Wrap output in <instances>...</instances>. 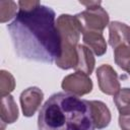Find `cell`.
I'll use <instances>...</instances> for the list:
<instances>
[{
	"label": "cell",
	"instance_id": "obj_1",
	"mask_svg": "<svg viewBox=\"0 0 130 130\" xmlns=\"http://www.w3.org/2000/svg\"><path fill=\"white\" fill-rule=\"evenodd\" d=\"M15 18L7 24L14 52L20 59L52 64L61 56L55 11L40 1H18Z\"/></svg>",
	"mask_w": 130,
	"mask_h": 130
},
{
	"label": "cell",
	"instance_id": "obj_2",
	"mask_svg": "<svg viewBox=\"0 0 130 130\" xmlns=\"http://www.w3.org/2000/svg\"><path fill=\"white\" fill-rule=\"evenodd\" d=\"M89 102L69 92H56L42 106L38 130H94Z\"/></svg>",
	"mask_w": 130,
	"mask_h": 130
},
{
	"label": "cell",
	"instance_id": "obj_3",
	"mask_svg": "<svg viewBox=\"0 0 130 130\" xmlns=\"http://www.w3.org/2000/svg\"><path fill=\"white\" fill-rule=\"evenodd\" d=\"M56 25L61 38V56L56 60V65L64 70L75 68L77 65V47L80 40V35L84 28L75 15L61 14L56 20Z\"/></svg>",
	"mask_w": 130,
	"mask_h": 130
},
{
	"label": "cell",
	"instance_id": "obj_4",
	"mask_svg": "<svg viewBox=\"0 0 130 130\" xmlns=\"http://www.w3.org/2000/svg\"><path fill=\"white\" fill-rule=\"evenodd\" d=\"M76 16L81 21L84 30L87 29L103 32L104 28L109 25V14L101 4L88 7L84 11L77 13Z\"/></svg>",
	"mask_w": 130,
	"mask_h": 130
},
{
	"label": "cell",
	"instance_id": "obj_5",
	"mask_svg": "<svg viewBox=\"0 0 130 130\" xmlns=\"http://www.w3.org/2000/svg\"><path fill=\"white\" fill-rule=\"evenodd\" d=\"M61 86L65 92L80 96L89 93L92 90L93 84L88 75L80 71H75L63 78Z\"/></svg>",
	"mask_w": 130,
	"mask_h": 130
},
{
	"label": "cell",
	"instance_id": "obj_6",
	"mask_svg": "<svg viewBox=\"0 0 130 130\" xmlns=\"http://www.w3.org/2000/svg\"><path fill=\"white\" fill-rule=\"evenodd\" d=\"M96 78L100 89L108 95H115L121 89L118 74L109 64H103L98 67Z\"/></svg>",
	"mask_w": 130,
	"mask_h": 130
},
{
	"label": "cell",
	"instance_id": "obj_7",
	"mask_svg": "<svg viewBox=\"0 0 130 130\" xmlns=\"http://www.w3.org/2000/svg\"><path fill=\"white\" fill-rule=\"evenodd\" d=\"M44 99V92L37 86H30L24 89L19 98L23 116L31 117L40 108Z\"/></svg>",
	"mask_w": 130,
	"mask_h": 130
},
{
	"label": "cell",
	"instance_id": "obj_8",
	"mask_svg": "<svg viewBox=\"0 0 130 130\" xmlns=\"http://www.w3.org/2000/svg\"><path fill=\"white\" fill-rule=\"evenodd\" d=\"M109 44L113 50L120 46H126L130 48V26L120 21L110 22Z\"/></svg>",
	"mask_w": 130,
	"mask_h": 130
},
{
	"label": "cell",
	"instance_id": "obj_9",
	"mask_svg": "<svg viewBox=\"0 0 130 130\" xmlns=\"http://www.w3.org/2000/svg\"><path fill=\"white\" fill-rule=\"evenodd\" d=\"M91 116L94 123V127L96 129H104L109 126L112 116L107 105L101 101H88Z\"/></svg>",
	"mask_w": 130,
	"mask_h": 130
},
{
	"label": "cell",
	"instance_id": "obj_10",
	"mask_svg": "<svg viewBox=\"0 0 130 130\" xmlns=\"http://www.w3.org/2000/svg\"><path fill=\"white\" fill-rule=\"evenodd\" d=\"M82 40L85 46L98 57L107 52V43L102 32L85 29L82 32Z\"/></svg>",
	"mask_w": 130,
	"mask_h": 130
},
{
	"label": "cell",
	"instance_id": "obj_11",
	"mask_svg": "<svg viewBox=\"0 0 130 130\" xmlns=\"http://www.w3.org/2000/svg\"><path fill=\"white\" fill-rule=\"evenodd\" d=\"M77 65L75 66L76 71H80L85 73L86 75H90L93 71L95 65V59L93 57L92 52L84 45H78L77 47Z\"/></svg>",
	"mask_w": 130,
	"mask_h": 130
},
{
	"label": "cell",
	"instance_id": "obj_12",
	"mask_svg": "<svg viewBox=\"0 0 130 130\" xmlns=\"http://www.w3.org/2000/svg\"><path fill=\"white\" fill-rule=\"evenodd\" d=\"M1 122L12 124L18 119V108L11 94L3 95L1 98Z\"/></svg>",
	"mask_w": 130,
	"mask_h": 130
},
{
	"label": "cell",
	"instance_id": "obj_13",
	"mask_svg": "<svg viewBox=\"0 0 130 130\" xmlns=\"http://www.w3.org/2000/svg\"><path fill=\"white\" fill-rule=\"evenodd\" d=\"M120 115H130V88H121L113 98Z\"/></svg>",
	"mask_w": 130,
	"mask_h": 130
},
{
	"label": "cell",
	"instance_id": "obj_14",
	"mask_svg": "<svg viewBox=\"0 0 130 130\" xmlns=\"http://www.w3.org/2000/svg\"><path fill=\"white\" fill-rule=\"evenodd\" d=\"M15 87V80L12 74L6 70L0 71V92L1 96L10 94Z\"/></svg>",
	"mask_w": 130,
	"mask_h": 130
},
{
	"label": "cell",
	"instance_id": "obj_15",
	"mask_svg": "<svg viewBox=\"0 0 130 130\" xmlns=\"http://www.w3.org/2000/svg\"><path fill=\"white\" fill-rule=\"evenodd\" d=\"M17 6L13 1H0V21L3 23L15 17Z\"/></svg>",
	"mask_w": 130,
	"mask_h": 130
},
{
	"label": "cell",
	"instance_id": "obj_16",
	"mask_svg": "<svg viewBox=\"0 0 130 130\" xmlns=\"http://www.w3.org/2000/svg\"><path fill=\"white\" fill-rule=\"evenodd\" d=\"M119 126L122 130H130V115H120Z\"/></svg>",
	"mask_w": 130,
	"mask_h": 130
},
{
	"label": "cell",
	"instance_id": "obj_17",
	"mask_svg": "<svg viewBox=\"0 0 130 130\" xmlns=\"http://www.w3.org/2000/svg\"><path fill=\"white\" fill-rule=\"evenodd\" d=\"M129 75H130V72H129Z\"/></svg>",
	"mask_w": 130,
	"mask_h": 130
}]
</instances>
